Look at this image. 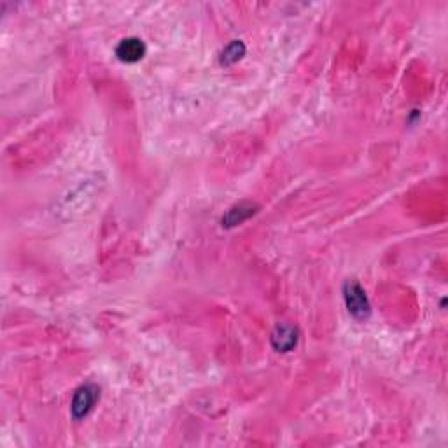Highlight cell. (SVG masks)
<instances>
[{"instance_id":"3957f363","label":"cell","mask_w":448,"mask_h":448,"mask_svg":"<svg viewBox=\"0 0 448 448\" xmlns=\"http://www.w3.org/2000/svg\"><path fill=\"white\" fill-rule=\"evenodd\" d=\"M298 344V330L291 324H278L271 333V345L277 352H289Z\"/></svg>"},{"instance_id":"6da1fadb","label":"cell","mask_w":448,"mask_h":448,"mask_svg":"<svg viewBox=\"0 0 448 448\" xmlns=\"http://www.w3.org/2000/svg\"><path fill=\"white\" fill-rule=\"evenodd\" d=\"M344 296L351 315H354L355 319H366L369 315L368 298L358 282H347L344 287Z\"/></svg>"},{"instance_id":"8992f818","label":"cell","mask_w":448,"mask_h":448,"mask_svg":"<svg viewBox=\"0 0 448 448\" xmlns=\"http://www.w3.org/2000/svg\"><path fill=\"white\" fill-rule=\"evenodd\" d=\"M243 51H245V48H243V44L240 41H233L231 44L228 46V48L223 51V58H221V62L223 63H233L236 62V60L242 58Z\"/></svg>"},{"instance_id":"7a4b0ae2","label":"cell","mask_w":448,"mask_h":448,"mask_svg":"<svg viewBox=\"0 0 448 448\" xmlns=\"http://www.w3.org/2000/svg\"><path fill=\"white\" fill-rule=\"evenodd\" d=\"M98 393H100V391H98V387L93 386V383H86V386L79 387V389L76 391L72 400V407H70L72 417L76 419V421L86 417V415L93 410L95 403H97L98 400Z\"/></svg>"},{"instance_id":"277c9868","label":"cell","mask_w":448,"mask_h":448,"mask_svg":"<svg viewBox=\"0 0 448 448\" xmlns=\"http://www.w3.org/2000/svg\"><path fill=\"white\" fill-rule=\"evenodd\" d=\"M144 55H146V44L137 37L123 39L116 48V56L126 63L139 62L144 58Z\"/></svg>"},{"instance_id":"5b68a950","label":"cell","mask_w":448,"mask_h":448,"mask_svg":"<svg viewBox=\"0 0 448 448\" xmlns=\"http://www.w3.org/2000/svg\"><path fill=\"white\" fill-rule=\"evenodd\" d=\"M256 212L257 210L252 203H240V205L233 207V209L228 210V214L223 217V226H226V228H231V226H236L243 223V221H247Z\"/></svg>"}]
</instances>
